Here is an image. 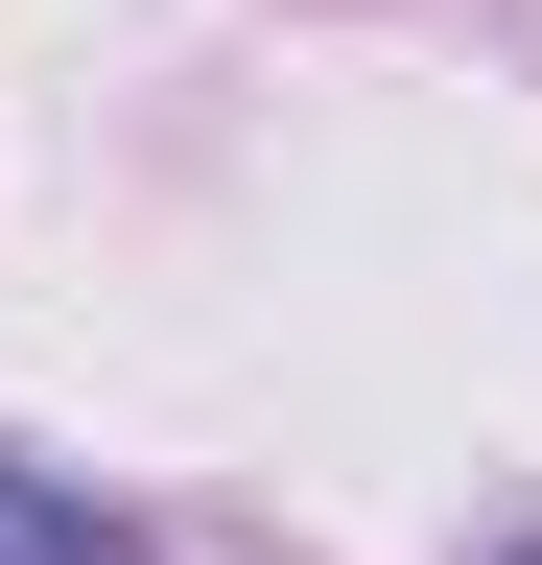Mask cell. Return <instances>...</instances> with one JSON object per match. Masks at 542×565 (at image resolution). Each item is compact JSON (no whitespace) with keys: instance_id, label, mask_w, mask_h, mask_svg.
Returning <instances> with one entry per match:
<instances>
[{"instance_id":"obj_1","label":"cell","mask_w":542,"mask_h":565,"mask_svg":"<svg viewBox=\"0 0 542 565\" xmlns=\"http://www.w3.org/2000/svg\"><path fill=\"white\" fill-rule=\"evenodd\" d=\"M0 565H142V542H118L95 494H24V471H0Z\"/></svg>"}]
</instances>
